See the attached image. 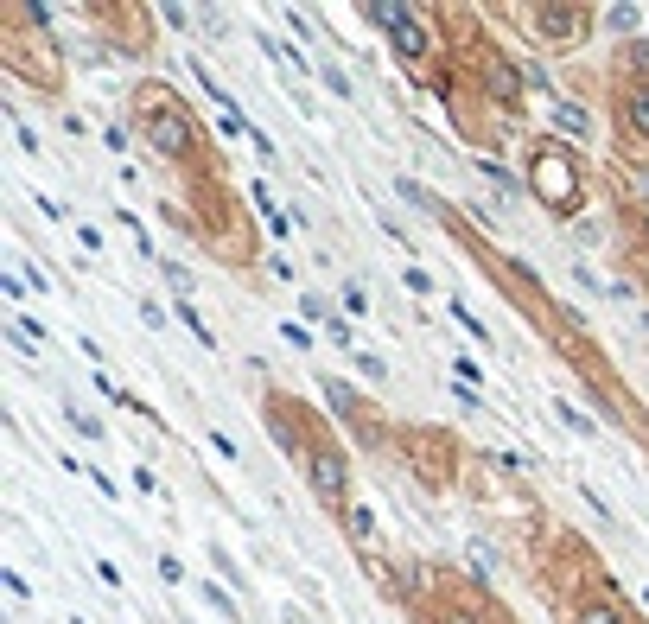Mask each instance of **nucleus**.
Wrapping results in <instances>:
<instances>
[{"instance_id":"obj_1","label":"nucleus","mask_w":649,"mask_h":624,"mask_svg":"<svg viewBox=\"0 0 649 624\" xmlns=\"http://www.w3.org/2000/svg\"><path fill=\"white\" fill-rule=\"evenodd\" d=\"M306 484H312L319 504H344V484H350L344 446H312V453H306Z\"/></svg>"},{"instance_id":"obj_2","label":"nucleus","mask_w":649,"mask_h":624,"mask_svg":"<svg viewBox=\"0 0 649 624\" xmlns=\"http://www.w3.org/2000/svg\"><path fill=\"white\" fill-rule=\"evenodd\" d=\"M535 192L548 204H567L573 192H580V179H573V166L560 160V153H541V160H535Z\"/></svg>"},{"instance_id":"obj_3","label":"nucleus","mask_w":649,"mask_h":624,"mask_svg":"<svg viewBox=\"0 0 649 624\" xmlns=\"http://www.w3.org/2000/svg\"><path fill=\"white\" fill-rule=\"evenodd\" d=\"M147 134H153L160 153H185L191 147V121L179 109H147Z\"/></svg>"},{"instance_id":"obj_4","label":"nucleus","mask_w":649,"mask_h":624,"mask_svg":"<svg viewBox=\"0 0 649 624\" xmlns=\"http://www.w3.org/2000/svg\"><path fill=\"white\" fill-rule=\"evenodd\" d=\"M535 26L548 32V45H573V32L586 26L580 7H535Z\"/></svg>"},{"instance_id":"obj_5","label":"nucleus","mask_w":649,"mask_h":624,"mask_svg":"<svg viewBox=\"0 0 649 624\" xmlns=\"http://www.w3.org/2000/svg\"><path fill=\"white\" fill-rule=\"evenodd\" d=\"M484 90L497 96V102H516V96H522V71H516V64H490V71H484Z\"/></svg>"},{"instance_id":"obj_6","label":"nucleus","mask_w":649,"mask_h":624,"mask_svg":"<svg viewBox=\"0 0 649 624\" xmlns=\"http://www.w3.org/2000/svg\"><path fill=\"white\" fill-rule=\"evenodd\" d=\"M554 128L567 134V141H586V134H592V115L580 109V102H554Z\"/></svg>"},{"instance_id":"obj_7","label":"nucleus","mask_w":649,"mask_h":624,"mask_svg":"<svg viewBox=\"0 0 649 624\" xmlns=\"http://www.w3.org/2000/svg\"><path fill=\"white\" fill-rule=\"evenodd\" d=\"M624 121L643 134V141H649V83H637V90L624 96Z\"/></svg>"},{"instance_id":"obj_8","label":"nucleus","mask_w":649,"mask_h":624,"mask_svg":"<svg viewBox=\"0 0 649 624\" xmlns=\"http://www.w3.org/2000/svg\"><path fill=\"white\" fill-rule=\"evenodd\" d=\"M637 20H643V7H630V0L605 7V26H611V32H637Z\"/></svg>"},{"instance_id":"obj_9","label":"nucleus","mask_w":649,"mask_h":624,"mask_svg":"<svg viewBox=\"0 0 649 624\" xmlns=\"http://www.w3.org/2000/svg\"><path fill=\"white\" fill-rule=\"evenodd\" d=\"M580 624H630L618 605H605V599H586V612H580Z\"/></svg>"},{"instance_id":"obj_10","label":"nucleus","mask_w":649,"mask_h":624,"mask_svg":"<svg viewBox=\"0 0 649 624\" xmlns=\"http://www.w3.org/2000/svg\"><path fill=\"white\" fill-rule=\"evenodd\" d=\"M325 402H331V414H357V389L350 383H325Z\"/></svg>"},{"instance_id":"obj_11","label":"nucleus","mask_w":649,"mask_h":624,"mask_svg":"<svg viewBox=\"0 0 649 624\" xmlns=\"http://www.w3.org/2000/svg\"><path fill=\"white\" fill-rule=\"evenodd\" d=\"M319 77H325V90H331V96H357V90H350V77L338 71V64H319Z\"/></svg>"},{"instance_id":"obj_12","label":"nucleus","mask_w":649,"mask_h":624,"mask_svg":"<svg viewBox=\"0 0 649 624\" xmlns=\"http://www.w3.org/2000/svg\"><path fill=\"white\" fill-rule=\"evenodd\" d=\"M300 312H306V325H331V312H325L319 293H300Z\"/></svg>"},{"instance_id":"obj_13","label":"nucleus","mask_w":649,"mask_h":624,"mask_svg":"<svg viewBox=\"0 0 649 624\" xmlns=\"http://www.w3.org/2000/svg\"><path fill=\"white\" fill-rule=\"evenodd\" d=\"M179 319L191 325V338H198V344H210V325H204V312H198V306H191V300L179 306Z\"/></svg>"},{"instance_id":"obj_14","label":"nucleus","mask_w":649,"mask_h":624,"mask_svg":"<svg viewBox=\"0 0 649 624\" xmlns=\"http://www.w3.org/2000/svg\"><path fill=\"white\" fill-rule=\"evenodd\" d=\"M554 414H560V421H567L573 433H592V421H586V414H580V408H573V402H554Z\"/></svg>"},{"instance_id":"obj_15","label":"nucleus","mask_w":649,"mask_h":624,"mask_svg":"<svg viewBox=\"0 0 649 624\" xmlns=\"http://www.w3.org/2000/svg\"><path fill=\"white\" fill-rule=\"evenodd\" d=\"M70 427H77L83 440H102V421H90V414H83V408H70Z\"/></svg>"},{"instance_id":"obj_16","label":"nucleus","mask_w":649,"mask_h":624,"mask_svg":"<svg viewBox=\"0 0 649 624\" xmlns=\"http://www.w3.org/2000/svg\"><path fill=\"white\" fill-rule=\"evenodd\" d=\"M160 20H166L172 32H185V26H198V13H191V7H166V13H160Z\"/></svg>"},{"instance_id":"obj_17","label":"nucleus","mask_w":649,"mask_h":624,"mask_svg":"<svg viewBox=\"0 0 649 624\" xmlns=\"http://www.w3.org/2000/svg\"><path fill=\"white\" fill-rule=\"evenodd\" d=\"M452 319H459V332H471V338H478V344H484V325H478V319H471V312H465L459 300H452Z\"/></svg>"},{"instance_id":"obj_18","label":"nucleus","mask_w":649,"mask_h":624,"mask_svg":"<svg viewBox=\"0 0 649 624\" xmlns=\"http://www.w3.org/2000/svg\"><path fill=\"white\" fill-rule=\"evenodd\" d=\"M280 338H287V344H300V351H306V344H312V325H300V319H293V325H280Z\"/></svg>"},{"instance_id":"obj_19","label":"nucleus","mask_w":649,"mask_h":624,"mask_svg":"<svg viewBox=\"0 0 649 624\" xmlns=\"http://www.w3.org/2000/svg\"><path fill=\"white\" fill-rule=\"evenodd\" d=\"M344 529H350V535H370L376 523H370V510H344Z\"/></svg>"},{"instance_id":"obj_20","label":"nucleus","mask_w":649,"mask_h":624,"mask_svg":"<svg viewBox=\"0 0 649 624\" xmlns=\"http://www.w3.org/2000/svg\"><path fill=\"white\" fill-rule=\"evenodd\" d=\"M160 274H166V281H172V287H179V293H191V274H185L179 262H160Z\"/></svg>"},{"instance_id":"obj_21","label":"nucleus","mask_w":649,"mask_h":624,"mask_svg":"<svg viewBox=\"0 0 649 624\" xmlns=\"http://www.w3.org/2000/svg\"><path fill=\"white\" fill-rule=\"evenodd\" d=\"M204 599H210V605H217V612H223V618H236V599H230V593H217V586H204Z\"/></svg>"},{"instance_id":"obj_22","label":"nucleus","mask_w":649,"mask_h":624,"mask_svg":"<svg viewBox=\"0 0 649 624\" xmlns=\"http://www.w3.org/2000/svg\"><path fill=\"white\" fill-rule=\"evenodd\" d=\"M293 624H306V618H293Z\"/></svg>"},{"instance_id":"obj_23","label":"nucleus","mask_w":649,"mask_h":624,"mask_svg":"<svg viewBox=\"0 0 649 624\" xmlns=\"http://www.w3.org/2000/svg\"><path fill=\"white\" fill-rule=\"evenodd\" d=\"M643 605H649V593H643Z\"/></svg>"}]
</instances>
